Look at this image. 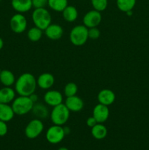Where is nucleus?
<instances>
[{"instance_id":"f257e3e1","label":"nucleus","mask_w":149,"mask_h":150,"mask_svg":"<svg viewBox=\"0 0 149 150\" xmlns=\"http://www.w3.org/2000/svg\"><path fill=\"white\" fill-rule=\"evenodd\" d=\"M15 90L20 96L29 97L34 93L37 86V79L33 74L24 73L20 75L15 81Z\"/></svg>"},{"instance_id":"f03ea898","label":"nucleus","mask_w":149,"mask_h":150,"mask_svg":"<svg viewBox=\"0 0 149 150\" xmlns=\"http://www.w3.org/2000/svg\"><path fill=\"white\" fill-rule=\"evenodd\" d=\"M32 19L34 26L42 31H45L52 21L51 13L46 8L34 9L32 12Z\"/></svg>"},{"instance_id":"7ed1b4c3","label":"nucleus","mask_w":149,"mask_h":150,"mask_svg":"<svg viewBox=\"0 0 149 150\" xmlns=\"http://www.w3.org/2000/svg\"><path fill=\"white\" fill-rule=\"evenodd\" d=\"M34 103L28 96H20L15 98L12 102L11 106L15 114L23 116L32 111Z\"/></svg>"},{"instance_id":"20e7f679","label":"nucleus","mask_w":149,"mask_h":150,"mask_svg":"<svg viewBox=\"0 0 149 150\" xmlns=\"http://www.w3.org/2000/svg\"><path fill=\"white\" fill-rule=\"evenodd\" d=\"M70 111L64 103L53 107L50 117L53 124L56 125L63 126L70 119Z\"/></svg>"},{"instance_id":"39448f33","label":"nucleus","mask_w":149,"mask_h":150,"mask_svg":"<svg viewBox=\"0 0 149 150\" xmlns=\"http://www.w3.org/2000/svg\"><path fill=\"white\" fill-rule=\"evenodd\" d=\"M88 29L84 25H77L71 29L70 40L72 44L75 46H82L89 39Z\"/></svg>"},{"instance_id":"423d86ee","label":"nucleus","mask_w":149,"mask_h":150,"mask_svg":"<svg viewBox=\"0 0 149 150\" xmlns=\"http://www.w3.org/2000/svg\"><path fill=\"white\" fill-rule=\"evenodd\" d=\"M44 124L41 120L34 118L31 120L25 127V136L29 139H35L43 132Z\"/></svg>"},{"instance_id":"0eeeda50","label":"nucleus","mask_w":149,"mask_h":150,"mask_svg":"<svg viewBox=\"0 0 149 150\" xmlns=\"http://www.w3.org/2000/svg\"><path fill=\"white\" fill-rule=\"evenodd\" d=\"M66 136L64 133L63 126L53 125L51 126L47 130L45 137L47 141L51 144H57L64 140V137Z\"/></svg>"},{"instance_id":"6e6552de","label":"nucleus","mask_w":149,"mask_h":150,"mask_svg":"<svg viewBox=\"0 0 149 150\" xmlns=\"http://www.w3.org/2000/svg\"><path fill=\"white\" fill-rule=\"evenodd\" d=\"M28 22L26 18L22 13H16L13 15L10 21V26L11 30L16 34H20L26 30Z\"/></svg>"},{"instance_id":"1a4fd4ad","label":"nucleus","mask_w":149,"mask_h":150,"mask_svg":"<svg viewBox=\"0 0 149 150\" xmlns=\"http://www.w3.org/2000/svg\"><path fill=\"white\" fill-rule=\"evenodd\" d=\"M102 21V15L100 12L92 10L87 12L83 18V23L85 26L89 29L97 27Z\"/></svg>"},{"instance_id":"9d476101","label":"nucleus","mask_w":149,"mask_h":150,"mask_svg":"<svg viewBox=\"0 0 149 150\" xmlns=\"http://www.w3.org/2000/svg\"><path fill=\"white\" fill-rule=\"evenodd\" d=\"M44 101L49 106L55 107L63 103V95L58 90H48L44 95Z\"/></svg>"},{"instance_id":"9b49d317","label":"nucleus","mask_w":149,"mask_h":150,"mask_svg":"<svg viewBox=\"0 0 149 150\" xmlns=\"http://www.w3.org/2000/svg\"><path fill=\"white\" fill-rule=\"evenodd\" d=\"M93 116L96 119L97 123H105L108 120L110 116V111L108 106L102 104H97L93 109Z\"/></svg>"},{"instance_id":"f8f14e48","label":"nucleus","mask_w":149,"mask_h":150,"mask_svg":"<svg viewBox=\"0 0 149 150\" xmlns=\"http://www.w3.org/2000/svg\"><path fill=\"white\" fill-rule=\"evenodd\" d=\"M64 104L70 112H79L84 107V102L77 95L66 98Z\"/></svg>"},{"instance_id":"ddd939ff","label":"nucleus","mask_w":149,"mask_h":150,"mask_svg":"<svg viewBox=\"0 0 149 150\" xmlns=\"http://www.w3.org/2000/svg\"><path fill=\"white\" fill-rule=\"evenodd\" d=\"M55 78L53 75L50 73H43L39 75V77L37 79V86L40 89L48 90L51 89L54 84Z\"/></svg>"},{"instance_id":"4468645a","label":"nucleus","mask_w":149,"mask_h":150,"mask_svg":"<svg viewBox=\"0 0 149 150\" xmlns=\"http://www.w3.org/2000/svg\"><path fill=\"white\" fill-rule=\"evenodd\" d=\"M45 35L51 40H58L61 39L64 34V29L60 25L51 23L45 30Z\"/></svg>"},{"instance_id":"2eb2a0df","label":"nucleus","mask_w":149,"mask_h":150,"mask_svg":"<svg viewBox=\"0 0 149 150\" xmlns=\"http://www.w3.org/2000/svg\"><path fill=\"white\" fill-rule=\"evenodd\" d=\"M97 100L99 103L109 106L115 102V95L111 89H104L98 93Z\"/></svg>"},{"instance_id":"dca6fc26","label":"nucleus","mask_w":149,"mask_h":150,"mask_svg":"<svg viewBox=\"0 0 149 150\" xmlns=\"http://www.w3.org/2000/svg\"><path fill=\"white\" fill-rule=\"evenodd\" d=\"M11 5L18 13H25L32 8V0H12Z\"/></svg>"},{"instance_id":"f3484780","label":"nucleus","mask_w":149,"mask_h":150,"mask_svg":"<svg viewBox=\"0 0 149 150\" xmlns=\"http://www.w3.org/2000/svg\"><path fill=\"white\" fill-rule=\"evenodd\" d=\"M16 92L11 86H4L0 89V103L9 104L15 98Z\"/></svg>"},{"instance_id":"a211bd4d","label":"nucleus","mask_w":149,"mask_h":150,"mask_svg":"<svg viewBox=\"0 0 149 150\" xmlns=\"http://www.w3.org/2000/svg\"><path fill=\"white\" fill-rule=\"evenodd\" d=\"M15 115L13 108L9 104H0V120L5 122L11 121Z\"/></svg>"},{"instance_id":"6ab92c4d","label":"nucleus","mask_w":149,"mask_h":150,"mask_svg":"<svg viewBox=\"0 0 149 150\" xmlns=\"http://www.w3.org/2000/svg\"><path fill=\"white\" fill-rule=\"evenodd\" d=\"M32 112L35 116V118L43 120L46 119L49 116V111L46 105L39 103H36L34 104L32 109Z\"/></svg>"},{"instance_id":"aec40b11","label":"nucleus","mask_w":149,"mask_h":150,"mask_svg":"<svg viewBox=\"0 0 149 150\" xmlns=\"http://www.w3.org/2000/svg\"><path fill=\"white\" fill-rule=\"evenodd\" d=\"M15 77L13 72L9 70H1L0 73V82L4 86H12L15 83Z\"/></svg>"},{"instance_id":"412c9836","label":"nucleus","mask_w":149,"mask_h":150,"mask_svg":"<svg viewBox=\"0 0 149 150\" xmlns=\"http://www.w3.org/2000/svg\"><path fill=\"white\" fill-rule=\"evenodd\" d=\"M91 133L95 139L102 140L108 135V129L102 123H97L96 125L91 127Z\"/></svg>"},{"instance_id":"4be33fe9","label":"nucleus","mask_w":149,"mask_h":150,"mask_svg":"<svg viewBox=\"0 0 149 150\" xmlns=\"http://www.w3.org/2000/svg\"><path fill=\"white\" fill-rule=\"evenodd\" d=\"M63 18L67 22H74L78 17V12L77 8L72 5H67L62 11Z\"/></svg>"},{"instance_id":"5701e85b","label":"nucleus","mask_w":149,"mask_h":150,"mask_svg":"<svg viewBox=\"0 0 149 150\" xmlns=\"http://www.w3.org/2000/svg\"><path fill=\"white\" fill-rule=\"evenodd\" d=\"M48 5L53 11L62 13L68 5V0H48Z\"/></svg>"},{"instance_id":"b1692460","label":"nucleus","mask_w":149,"mask_h":150,"mask_svg":"<svg viewBox=\"0 0 149 150\" xmlns=\"http://www.w3.org/2000/svg\"><path fill=\"white\" fill-rule=\"evenodd\" d=\"M116 4L120 11L126 13L133 10L136 4V0H116Z\"/></svg>"},{"instance_id":"393cba45","label":"nucleus","mask_w":149,"mask_h":150,"mask_svg":"<svg viewBox=\"0 0 149 150\" xmlns=\"http://www.w3.org/2000/svg\"><path fill=\"white\" fill-rule=\"evenodd\" d=\"M27 37L32 42H38L42 37V30L37 26H33L28 31Z\"/></svg>"},{"instance_id":"a878e982","label":"nucleus","mask_w":149,"mask_h":150,"mask_svg":"<svg viewBox=\"0 0 149 150\" xmlns=\"http://www.w3.org/2000/svg\"><path fill=\"white\" fill-rule=\"evenodd\" d=\"M78 88L76 83L74 82H69L65 85L64 89V93L67 98L76 95L77 93Z\"/></svg>"},{"instance_id":"bb28decb","label":"nucleus","mask_w":149,"mask_h":150,"mask_svg":"<svg viewBox=\"0 0 149 150\" xmlns=\"http://www.w3.org/2000/svg\"><path fill=\"white\" fill-rule=\"evenodd\" d=\"M93 10L99 12H102L106 10L108 7V0H91Z\"/></svg>"},{"instance_id":"cd10ccee","label":"nucleus","mask_w":149,"mask_h":150,"mask_svg":"<svg viewBox=\"0 0 149 150\" xmlns=\"http://www.w3.org/2000/svg\"><path fill=\"white\" fill-rule=\"evenodd\" d=\"M88 34H89V38L91 40H96L100 36V31L97 27L89 28L88 30Z\"/></svg>"},{"instance_id":"c85d7f7f","label":"nucleus","mask_w":149,"mask_h":150,"mask_svg":"<svg viewBox=\"0 0 149 150\" xmlns=\"http://www.w3.org/2000/svg\"><path fill=\"white\" fill-rule=\"evenodd\" d=\"M48 0H32V7L34 9L45 8L48 5Z\"/></svg>"},{"instance_id":"c756f323","label":"nucleus","mask_w":149,"mask_h":150,"mask_svg":"<svg viewBox=\"0 0 149 150\" xmlns=\"http://www.w3.org/2000/svg\"><path fill=\"white\" fill-rule=\"evenodd\" d=\"M8 132V127L7 122L0 120V137L4 136Z\"/></svg>"},{"instance_id":"7c9ffc66","label":"nucleus","mask_w":149,"mask_h":150,"mask_svg":"<svg viewBox=\"0 0 149 150\" xmlns=\"http://www.w3.org/2000/svg\"><path fill=\"white\" fill-rule=\"evenodd\" d=\"M96 124H97V122H96V119H95L93 116L89 117V118L86 120V125H87L88 127H91V128L93 127V126L96 125Z\"/></svg>"},{"instance_id":"2f4dec72","label":"nucleus","mask_w":149,"mask_h":150,"mask_svg":"<svg viewBox=\"0 0 149 150\" xmlns=\"http://www.w3.org/2000/svg\"><path fill=\"white\" fill-rule=\"evenodd\" d=\"M29 98H30V99L32 100V102H33L34 103H37V101H38V96L35 93L32 94V95H31L30 96H29Z\"/></svg>"},{"instance_id":"473e14b6","label":"nucleus","mask_w":149,"mask_h":150,"mask_svg":"<svg viewBox=\"0 0 149 150\" xmlns=\"http://www.w3.org/2000/svg\"><path fill=\"white\" fill-rule=\"evenodd\" d=\"M63 129H64V133H65L66 136H67V135H68V134H70V132H71V130H70V128L69 127H67V126H64V127H63Z\"/></svg>"},{"instance_id":"72a5a7b5","label":"nucleus","mask_w":149,"mask_h":150,"mask_svg":"<svg viewBox=\"0 0 149 150\" xmlns=\"http://www.w3.org/2000/svg\"><path fill=\"white\" fill-rule=\"evenodd\" d=\"M4 47V40H3L2 38L0 37V50H1Z\"/></svg>"},{"instance_id":"f704fd0d","label":"nucleus","mask_w":149,"mask_h":150,"mask_svg":"<svg viewBox=\"0 0 149 150\" xmlns=\"http://www.w3.org/2000/svg\"><path fill=\"white\" fill-rule=\"evenodd\" d=\"M57 150H69L68 149H67V147H64V146H62V147H60V148H58V149Z\"/></svg>"},{"instance_id":"c9c22d12","label":"nucleus","mask_w":149,"mask_h":150,"mask_svg":"<svg viewBox=\"0 0 149 150\" xmlns=\"http://www.w3.org/2000/svg\"><path fill=\"white\" fill-rule=\"evenodd\" d=\"M0 73H1V70H0Z\"/></svg>"},{"instance_id":"e433bc0d","label":"nucleus","mask_w":149,"mask_h":150,"mask_svg":"<svg viewBox=\"0 0 149 150\" xmlns=\"http://www.w3.org/2000/svg\"><path fill=\"white\" fill-rule=\"evenodd\" d=\"M0 104H1V103H0Z\"/></svg>"}]
</instances>
